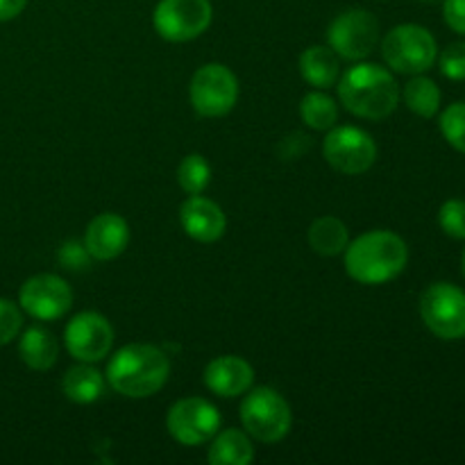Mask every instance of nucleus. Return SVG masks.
<instances>
[{"label": "nucleus", "instance_id": "nucleus-14", "mask_svg": "<svg viewBox=\"0 0 465 465\" xmlns=\"http://www.w3.org/2000/svg\"><path fill=\"white\" fill-rule=\"evenodd\" d=\"M130 243V227L125 218L116 213H100L89 223L84 234V245L91 259L98 262H112L121 257Z\"/></svg>", "mask_w": 465, "mask_h": 465}, {"label": "nucleus", "instance_id": "nucleus-1", "mask_svg": "<svg viewBox=\"0 0 465 465\" xmlns=\"http://www.w3.org/2000/svg\"><path fill=\"white\" fill-rule=\"evenodd\" d=\"M407 263L409 248L395 232H368L345 248V271L359 284H386L395 280Z\"/></svg>", "mask_w": 465, "mask_h": 465}, {"label": "nucleus", "instance_id": "nucleus-17", "mask_svg": "<svg viewBox=\"0 0 465 465\" xmlns=\"http://www.w3.org/2000/svg\"><path fill=\"white\" fill-rule=\"evenodd\" d=\"M18 354L23 363L32 371H50L59 357V345L54 336L44 327H30L23 331L21 343H18Z\"/></svg>", "mask_w": 465, "mask_h": 465}, {"label": "nucleus", "instance_id": "nucleus-9", "mask_svg": "<svg viewBox=\"0 0 465 465\" xmlns=\"http://www.w3.org/2000/svg\"><path fill=\"white\" fill-rule=\"evenodd\" d=\"M331 50L350 62L366 59L380 41V23L368 9H348L327 30Z\"/></svg>", "mask_w": 465, "mask_h": 465}, {"label": "nucleus", "instance_id": "nucleus-4", "mask_svg": "<svg viewBox=\"0 0 465 465\" xmlns=\"http://www.w3.org/2000/svg\"><path fill=\"white\" fill-rule=\"evenodd\" d=\"M381 54L395 73L420 75L434 66L439 48H436L434 35L427 27L416 25V23H404V25L393 27L384 36Z\"/></svg>", "mask_w": 465, "mask_h": 465}, {"label": "nucleus", "instance_id": "nucleus-32", "mask_svg": "<svg viewBox=\"0 0 465 465\" xmlns=\"http://www.w3.org/2000/svg\"><path fill=\"white\" fill-rule=\"evenodd\" d=\"M463 275H465V252H463Z\"/></svg>", "mask_w": 465, "mask_h": 465}, {"label": "nucleus", "instance_id": "nucleus-23", "mask_svg": "<svg viewBox=\"0 0 465 465\" xmlns=\"http://www.w3.org/2000/svg\"><path fill=\"white\" fill-rule=\"evenodd\" d=\"M300 116H302L304 125H309L312 130H331L339 118V107L327 94L312 91L300 103Z\"/></svg>", "mask_w": 465, "mask_h": 465}, {"label": "nucleus", "instance_id": "nucleus-26", "mask_svg": "<svg viewBox=\"0 0 465 465\" xmlns=\"http://www.w3.org/2000/svg\"><path fill=\"white\" fill-rule=\"evenodd\" d=\"M440 230L452 239L465 241V200H448L439 212Z\"/></svg>", "mask_w": 465, "mask_h": 465}, {"label": "nucleus", "instance_id": "nucleus-22", "mask_svg": "<svg viewBox=\"0 0 465 465\" xmlns=\"http://www.w3.org/2000/svg\"><path fill=\"white\" fill-rule=\"evenodd\" d=\"M404 103L418 116L434 118L440 107V89L434 80L420 73V75H413L404 86Z\"/></svg>", "mask_w": 465, "mask_h": 465}, {"label": "nucleus", "instance_id": "nucleus-24", "mask_svg": "<svg viewBox=\"0 0 465 465\" xmlns=\"http://www.w3.org/2000/svg\"><path fill=\"white\" fill-rule=\"evenodd\" d=\"M177 182L189 195H200L212 182V166L203 154H189L177 168Z\"/></svg>", "mask_w": 465, "mask_h": 465}, {"label": "nucleus", "instance_id": "nucleus-25", "mask_svg": "<svg viewBox=\"0 0 465 465\" xmlns=\"http://www.w3.org/2000/svg\"><path fill=\"white\" fill-rule=\"evenodd\" d=\"M440 132L454 150L465 154V103H454L440 114Z\"/></svg>", "mask_w": 465, "mask_h": 465}, {"label": "nucleus", "instance_id": "nucleus-29", "mask_svg": "<svg viewBox=\"0 0 465 465\" xmlns=\"http://www.w3.org/2000/svg\"><path fill=\"white\" fill-rule=\"evenodd\" d=\"M89 262H91V254L89 250H86L84 241H66V243L59 248V263H62L64 268H68V271H84V268H89Z\"/></svg>", "mask_w": 465, "mask_h": 465}, {"label": "nucleus", "instance_id": "nucleus-6", "mask_svg": "<svg viewBox=\"0 0 465 465\" xmlns=\"http://www.w3.org/2000/svg\"><path fill=\"white\" fill-rule=\"evenodd\" d=\"M420 316L431 334L443 341L465 336V291L450 282H436L420 295Z\"/></svg>", "mask_w": 465, "mask_h": 465}, {"label": "nucleus", "instance_id": "nucleus-31", "mask_svg": "<svg viewBox=\"0 0 465 465\" xmlns=\"http://www.w3.org/2000/svg\"><path fill=\"white\" fill-rule=\"evenodd\" d=\"M27 0H0V21H12L25 9Z\"/></svg>", "mask_w": 465, "mask_h": 465}, {"label": "nucleus", "instance_id": "nucleus-18", "mask_svg": "<svg viewBox=\"0 0 465 465\" xmlns=\"http://www.w3.org/2000/svg\"><path fill=\"white\" fill-rule=\"evenodd\" d=\"M300 73L316 89H330L339 82V57L331 48L312 45L300 54Z\"/></svg>", "mask_w": 465, "mask_h": 465}, {"label": "nucleus", "instance_id": "nucleus-16", "mask_svg": "<svg viewBox=\"0 0 465 465\" xmlns=\"http://www.w3.org/2000/svg\"><path fill=\"white\" fill-rule=\"evenodd\" d=\"M252 381V366L241 357H218L204 368V386L221 398L248 393Z\"/></svg>", "mask_w": 465, "mask_h": 465}, {"label": "nucleus", "instance_id": "nucleus-3", "mask_svg": "<svg viewBox=\"0 0 465 465\" xmlns=\"http://www.w3.org/2000/svg\"><path fill=\"white\" fill-rule=\"evenodd\" d=\"M339 98L350 114L368 121H381L395 112L400 100L393 73L377 64H357L339 84Z\"/></svg>", "mask_w": 465, "mask_h": 465}, {"label": "nucleus", "instance_id": "nucleus-28", "mask_svg": "<svg viewBox=\"0 0 465 465\" xmlns=\"http://www.w3.org/2000/svg\"><path fill=\"white\" fill-rule=\"evenodd\" d=\"M440 73L450 80H465V41L450 44L440 53Z\"/></svg>", "mask_w": 465, "mask_h": 465}, {"label": "nucleus", "instance_id": "nucleus-21", "mask_svg": "<svg viewBox=\"0 0 465 465\" xmlns=\"http://www.w3.org/2000/svg\"><path fill=\"white\" fill-rule=\"evenodd\" d=\"M62 391L75 404H91L104 393L103 372L95 371L89 363L71 368L62 380Z\"/></svg>", "mask_w": 465, "mask_h": 465}, {"label": "nucleus", "instance_id": "nucleus-15", "mask_svg": "<svg viewBox=\"0 0 465 465\" xmlns=\"http://www.w3.org/2000/svg\"><path fill=\"white\" fill-rule=\"evenodd\" d=\"M180 223L186 234L200 243H213L225 234L227 218L213 200L191 195L180 209Z\"/></svg>", "mask_w": 465, "mask_h": 465}, {"label": "nucleus", "instance_id": "nucleus-33", "mask_svg": "<svg viewBox=\"0 0 465 465\" xmlns=\"http://www.w3.org/2000/svg\"><path fill=\"white\" fill-rule=\"evenodd\" d=\"M425 3H434V0H425Z\"/></svg>", "mask_w": 465, "mask_h": 465}, {"label": "nucleus", "instance_id": "nucleus-19", "mask_svg": "<svg viewBox=\"0 0 465 465\" xmlns=\"http://www.w3.org/2000/svg\"><path fill=\"white\" fill-rule=\"evenodd\" d=\"M254 459L252 443L239 430L218 431L212 439L207 461L212 465H248Z\"/></svg>", "mask_w": 465, "mask_h": 465}, {"label": "nucleus", "instance_id": "nucleus-2", "mask_svg": "<svg viewBox=\"0 0 465 465\" xmlns=\"http://www.w3.org/2000/svg\"><path fill=\"white\" fill-rule=\"evenodd\" d=\"M171 375V361L154 345L132 343L118 350L107 366V381L125 398H150L163 389Z\"/></svg>", "mask_w": 465, "mask_h": 465}, {"label": "nucleus", "instance_id": "nucleus-8", "mask_svg": "<svg viewBox=\"0 0 465 465\" xmlns=\"http://www.w3.org/2000/svg\"><path fill=\"white\" fill-rule=\"evenodd\" d=\"M213 9L209 0H159L153 25L159 36L175 44L195 39L212 25Z\"/></svg>", "mask_w": 465, "mask_h": 465}, {"label": "nucleus", "instance_id": "nucleus-20", "mask_svg": "<svg viewBox=\"0 0 465 465\" xmlns=\"http://www.w3.org/2000/svg\"><path fill=\"white\" fill-rule=\"evenodd\" d=\"M350 243L348 227L343 221L334 216L316 218L309 227V245L313 252L322 254V257H336V254L345 252Z\"/></svg>", "mask_w": 465, "mask_h": 465}, {"label": "nucleus", "instance_id": "nucleus-10", "mask_svg": "<svg viewBox=\"0 0 465 465\" xmlns=\"http://www.w3.org/2000/svg\"><path fill=\"white\" fill-rule=\"evenodd\" d=\"M168 434L182 445H204L221 431V413L203 398L180 400L166 416Z\"/></svg>", "mask_w": 465, "mask_h": 465}, {"label": "nucleus", "instance_id": "nucleus-7", "mask_svg": "<svg viewBox=\"0 0 465 465\" xmlns=\"http://www.w3.org/2000/svg\"><path fill=\"white\" fill-rule=\"evenodd\" d=\"M189 98L200 116H225L239 100V80L223 64H204L191 80Z\"/></svg>", "mask_w": 465, "mask_h": 465}, {"label": "nucleus", "instance_id": "nucleus-13", "mask_svg": "<svg viewBox=\"0 0 465 465\" xmlns=\"http://www.w3.org/2000/svg\"><path fill=\"white\" fill-rule=\"evenodd\" d=\"M18 302L25 313L36 321H57L71 309L73 291L59 275H35L25 280L18 293Z\"/></svg>", "mask_w": 465, "mask_h": 465}, {"label": "nucleus", "instance_id": "nucleus-11", "mask_svg": "<svg viewBox=\"0 0 465 465\" xmlns=\"http://www.w3.org/2000/svg\"><path fill=\"white\" fill-rule=\"evenodd\" d=\"M330 166L343 175H361L371 171L377 159V145L366 130L345 125L334 127L322 143Z\"/></svg>", "mask_w": 465, "mask_h": 465}, {"label": "nucleus", "instance_id": "nucleus-30", "mask_svg": "<svg viewBox=\"0 0 465 465\" xmlns=\"http://www.w3.org/2000/svg\"><path fill=\"white\" fill-rule=\"evenodd\" d=\"M445 23L459 35H465V0H443Z\"/></svg>", "mask_w": 465, "mask_h": 465}, {"label": "nucleus", "instance_id": "nucleus-12", "mask_svg": "<svg viewBox=\"0 0 465 465\" xmlns=\"http://www.w3.org/2000/svg\"><path fill=\"white\" fill-rule=\"evenodd\" d=\"M68 354L82 363L103 361L114 345V330L104 316L95 312L77 313L64 330Z\"/></svg>", "mask_w": 465, "mask_h": 465}, {"label": "nucleus", "instance_id": "nucleus-5", "mask_svg": "<svg viewBox=\"0 0 465 465\" xmlns=\"http://www.w3.org/2000/svg\"><path fill=\"white\" fill-rule=\"evenodd\" d=\"M241 422L252 439L277 443L291 430V407L277 391L254 389L241 404Z\"/></svg>", "mask_w": 465, "mask_h": 465}, {"label": "nucleus", "instance_id": "nucleus-27", "mask_svg": "<svg viewBox=\"0 0 465 465\" xmlns=\"http://www.w3.org/2000/svg\"><path fill=\"white\" fill-rule=\"evenodd\" d=\"M23 327V313L12 300L0 298V345L12 343Z\"/></svg>", "mask_w": 465, "mask_h": 465}]
</instances>
